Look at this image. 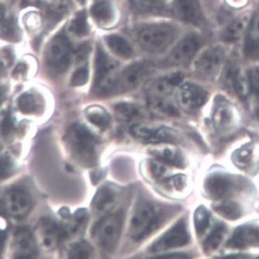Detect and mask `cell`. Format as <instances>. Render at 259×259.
I'll list each match as a JSON object with an SVG mask.
<instances>
[{
    "label": "cell",
    "instance_id": "obj_1",
    "mask_svg": "<svg viewBox=\"0 0 259 259\" xmlns=\"http://www.w3.org/2000/svg\"><path fill=\"white\" fill-rule=\"evenodd\" d=\"M169 212L146 200L137 203L130 222V237L140 241L154 232L166 220Z\"/></svg>",
    "mask_w": 259,
    "mask_h": 259
},
{
    "label": "cell",
    "instance_id": "obj_2",
    "mask_svg": "<svg viewBox=\"0 0 259 259\" xmlns=\"http://www.w3.org/2000/svg\"><path fill=\"white\" fill-rule=\"evenodd\" d=\"M67 149L77 162L92 166L97 161V140L93 133L82 124L71 125L65 136Z\"/></svg>",
    "mask_w": 259,
    "mask_h": 259
},
{
    "label": "cell",
    "instance_id": "obj_3",
    "mask_svg": "<svg viewBox=\"0 0 259 259\" xmlns=\"http://www.w3.org/2000/svg\"><path fill=\"white\" fill-rule=\"evenodd\" d=\"M177 27L170 23H161L149 25L142 29L138 35L141 48L150 54L164 52L177 38Z\"/></svg>",
    "mask_w": 259,
    "mask_h": 259
},
{
    "label": "cell",
    "instance_id": "obj_4",
    "mask_svg": "<svg viewBox=\"0 0 259 259\" xmlns=\"http://www.w3.org/2000/svg\"><path fill=\"white\" fill-rule=\"evenodd\" d=\"M121 229V215L119 213H108L100 219L94 228V239L102 251L112 252L118 244Z\"/></svg>",
    "mask_w": 259,
    "mask_h": 259
},
{
    "label": "cell",
    "instance_id": "obj_5",
    "mask_svg": "<svg viewBox=\"0 0 259 259\" xmlns=\"http://www.w3.org/2000/svg\"><path fill=\"white\" fill-rule=\"evenodd\" d=\"M71 60V48L68 39L63 33L54 36L48 44L45 52V62L54 74L67 71Z\"/></svg>",
    "mask_w": 259,
    "mask_h": 259
},
{
    "label": "cell",
    "instance_id": "obj_6",
    "mask_svg": "<svg viewBox=\"0 0 259 259\" xmlns=\"http://www.w3.org/2000/svg\"><path fill=\"white\" fill-rule=\"evenodd\" d=\"M116 64L99 47L95 58V89L97 93L103 96L113 95Z\"/></svg>",
    "mask_w": 259,
    "mask_h": 259
},
{
    "label": "cell",
    "instance_id": "obj_7",
    "mask_svg": "<svg viewBox=\"0 0 259 259\" xmlns=\"http://www.w3.org/2000/svg\"><path fill=\"white\" fill-rule=\"evenodd\" d=\"M31 208L30 196L20 187H12L3 194L1 209L7 216L21 219L29 214Z\"/></svg>",
    "mask_w": 259,
    "mask_h": 259
},
{
    "label": "cell",
    "instance_id": "obj_8",
    "mask_svg": "<svg viewBox=\"0 0 259 259\" xmlns=\"http://www.w3.org/2000/svg\"><path fill=\"white\" fill-rule=\"evenodd\" d=\"M225 60V50L219 45L210 47L194 60V69L199 76L211 78L219 73Z\"/></svg>",
    "mask_w": 259,
    "mask_h": 259
},
{
    "label": "cell",
    "instance_id": "obj_9",
    "mask_svg": "<svg viewBox=\"0 0 259 259\" xmlns=\"http://www.w3.org/2000/svg\"><path fill=\"white\" fill-rule=\"evenodd\" d=\"M34 235L39 246L48 251L55 249L67 238L64 227L49 218H41L38 222Z\"/></svg>",
    "mask_w": 259,
    "mask_h": 259
},
{
    "label": "cell",
    "instance_id": "obj_10",
    "mask_svg": "<svg viewBox=\"0 0 259 259\" xmlns=\"http://www.w3.org/2000/svg\"><path fill=\"white\" fill-rule=\"evenodd\" d=\"M152 67L146 62L131 64L117 76L113 88V95L125 93L137 87L150 74Z\"/></svg>",
    "mask_w": 259,
    "mask_h": 259
},
{
    "label": "cell",
    "instance_id": "obj_11",
    "mask_svg": "<svg viewBox=\"0 0 259 259\" xmlns=\"http://www.w3.org/2000/svg\"><path fill=\"white\" fill-rule=\"evenodd\" d=\"M190 240L185 219L182 218L153 243L149 248V251L158 252L170 248H179L188 244Z\"/></svg>",
    "mask_w": 259,
    "mask_h": 259
},
{
    "label": "cell",
    "instance_id": "obj_12",
    "mask_svg": "<svg viewBox=\"0 0 259 259\" xmlns=\"http://www.w3.org/2000/svg\"><path fill=\"white\" fill-rule=\"evenodd\" d=\"M200 41L198 36L188 35L181 39L171 51L165 61V65L169 67H181L191 62L197 57L200 49Z\"/></svg>",
    "mask_w": 259,
    "mask_h": 259
},
{
    "label": "cell",
    "instance_id": "obj_13",
    "mask_svg": "<svg viewBox=\"0 0 259 259\" xmlns=\"http://www.w3.org/2000/svg\"><path fill=\"white\" fill-rule=\"evenodd\" d=\"M130 133L143 143L155 145L174 143L177 139V133L164 125H134L130 128Z\"/></svg>",
    "mask_w": 259,
    "mask_h": 259
},
{
    "label": "cell",
    "instance_id": "obj_14",
    "mask_svg": "<svg viewBox=\"0 0 259 259\" xmlns=\"http://www.w3.org/2000/svg\"><path fill=\"white\" fill-rule=\"evenodd\" d=\"M209 94L205 89L194 83H185L177 94L178 103L186 110H196L205 105Z\"/></svg>",
    "mask_w": 259,
    "mask_h": 259
},
{
    "label": "cell",
    "instance_id": "obj_15",
    "mask_svg": "<svg viewBox=\"0 0 259 259\" xmlns=\"http://www.w3.org/2000/svg\"><path fill=\"white\" fill-rule=\"evenodd\" d=\"M235 188L233 178L227 174H211L204 182L206 194L213 200H220L229 197Z\"/></svg>",
    "mask_w": 259,
    "mask_h": 259
},
{
    "label": "cell",
    "instance_id": "obj_16",
    "mask_svg": "<svg viewBox=\"0 0 259 259\" xmlns=\"http://www.w3.org/2000/svg\"><path fill=\"white\" fill-rule=\"evenodd\" d=\"M37 242L35 235L26 228H20L14 232L13 254L18 258L33 257L37 254Z\"/></svg>",
    "mask_w": 259,
    "mask_h": 259
},
{
    "label": "cell",
    "instance_id": "obj_17",
    "mask_svg": "<svg viewBox=\"0 0 259 259\" xmlns=\"http://www.w3.org/2000/svg\"><path fill=\"white\" fill-rule=\"evenodd\" d=\"M227 246L243 249L248 247H259V226L244 225L235 230Z\"/></svg>",
    "mask_w": 259,
    "mask_h": 259
},
{
    "label": "cell",
    "instance_id": "obj_18",
    "mask_svg": "<svg viewBox=\"0 0 259 259\" xmlns=\"http://www.w3.org/2000/svg\"><path fill=\"white\" fill-rule=\"evenodd\" d=\"M182 80L183 74L181 73L165 76L154 80L147 88L148 99H168Z\"/></svg>",
    "mask_w": 259,
    "mask_h": 259
},
{
    "label": "cell",
    "instance_id": "obj_19",
    "mask_svg": "<svg viewBox=\"0 0 259 259\" xmlns=\"http://www.w3.org/2000/svg\"><path fill=\"white\" fill-rule=\"evenodd\" d=\"M174 8L177 17L185 23L200 25L203 21L200 0H174Z\"/></svg>",
    "mask_w": 259,
    "mask_h": 259
},
{
    "label": "cell",
    "instance_id": "obj_20",
    "mask_svg": "<svg viewBox=\"0 0 259 259\" xmlns=\"http://www.w3.org/2000/svg\"><path fill=\"white\" fill-rule=\"evenodd\" d=\"M119 193V189L114 184L101 186L92 200V207L98 213H107L115 206Z\"/></svg>",
    "mask_w": 259,
    "mask_h": 259
},
{
    "label": "cell",
    "instance_id": "obj_21",
    "mask_svg": "<svg viewBox=\"0 0 259 259\" xmlns=\"http://www.w3.org/2000/svg\"><path fill=\"white\" fill-rule=\"evenodd\" d=\"M244 53L249 59L259 60V6L247 26Z\"/></svg>",
    "mask_w": 259,
    "mask_h": 259
},
{
    "label": "cell",
    "instance_id": "obj_22",
    "mask_svg": "<svg viewBox=\"0 0 259 259\" xmlns=\"http://www.w3.org/2000/svg\"><path fill=\"white\" fill-rule=\"evenodd\" d=\"M150 153L154 156L155 159L164 162L166 164L171 165L178 168H184L187 165V161L184 154L179 149L172 146L161 145L152 148Z\"/></svg>",
    "mask_w": 259,
    "mask_h": 259
},
{
    "label": "cell",
    "instance_id": "obj_23",
    "mask_svg": "<svg viewBox=\"0 0 259 259\" xmlns=\"http://www.w3.org/2000/svg\"><path fill=\"white\" fill-rule=\"evenodd\" d=\"M94 20L102 26L110 25L115 18V10L113 6L105 0L95 2L91 9Z\"/></svg>",
    "mask_w": 259,
    "mask_h": 259
},
{
    "label": "cell",
    "instance_id": "obj_24",
    "mask_svg": "<svg viewBox=\"0 0 259 259\" xmlns=\"http://www.w3.org/2000/svg\"><path fill=\"white\" fill-rule=\"evenodd\" d=\"M105 41L109 49L117 56L125 59H128L133 56V48L122 36L116 34L109 35L105 38Z\"/></svg>",
    "mask_w": 259,
    "mask_h": 259
},
{
    "label": "cell",
    "instance_id": "obj_25",
    "mask_svg": "<svg viewBox=\"0 0 259 259\" xmlns=\"http://www.w3.org/2000/svg\"><path fill=\"white\" fill-rule=\"evenodd\" d=\"M85 115L91 123L101 130H105L110 125V115L100 105H91L86 108Z\"/></svg>",
    "mask_w": 259,
    "mask_h": 259
},
{
    "label": "cell",
    "instance_id": "obj_26",
    "mask_svg": "<svg viewBox=\"0 0 259 259\" xmlns=\"http://www.w3.org/2000/svg\"><path fill=\"white\" fill-rule=\"evenodd\" d=\"M20 112L26 115H33L39 112L41 108V100L39 96L33 92H25L22 94L17 101Z\"/></svg>",
    "mask_w": 259,
    "mask_h": 259
},
{
    "label": "cell",
    "instance_id": "obj_27",
    "mask_svg": "<svg viewBox=\"0 0 259 259\" xmlns=\"http://www.w3.org/2000/svg\"><path fill=\"white\" fill-rule=\"evenodd\" d=\"M115 113L118 121L128 122L140 117L141 111L133 104L121 102L115 105Z\"/></svg>",
    "mask_w": 259,
    "mask_h": 259
},
{
    "label": "cell",
    "instance_id": "obj_28",
    "mask_svg": "<svg viewBox=\"0 0 259 259\" xmlns=\"http://www.w3.org/2000/svg\"><path fill=\"white\" fill-rule=\"evenodd\" d=\"M246 24L244 20H234L230 24L226 26L222 33V39L227 43H234L240 39L242 36L243 33L246 29Z\"/></svg>",
    "mask_w": 259,
    "mask_h": 259
},
{
    "label": "cell",
    "instance_id": "obj_29",
    "mask_svg": "<svg viewBox=\"0 0 259 259\" xmlns=\"http://www.w3.org/2000/svg\"><path fill=\"white\" fill-rule=\"evenodd\" d=\"M226 233V226L223 223H219L210 231V235L203 243V248L206 252H211L218 248Z\"/></svg>",
    "mask_w": 259,
    "mask_h": 259
},
{
    "label": "cell",
    "instance_id": "obj_30",
    "mask_svg": "<svg viewBox=\"0 0 259 259\" xmlns=\"http://www.w3.org/2000/svg\"><path fill=\"white\" fill-rule=\"evenodd\" d=\"M232 110L228 104L224 102H220L215 107L213 120L217 126L223 128L229 125L232 120Z\"/></svg>",
    "mask_w": 259,
    "mask_h": 259
},
{
    "label": "cell",
    "instance_id": "obj_31",
    "mask_svg": "<svg viewBox=\"0 0 259 259\" xmlns=\"http://www.w3.org/2000/svg\"><path fill=\"white\" fill-rule=\"evenodd\" d=\"M253 156V148L251 145H244L234 153L232 159L234 163L240 169H246L250 164Z\"/></svg>",
    "mask_w": 259,
    "mask_h": 259
},
{
    "label": "cell",
    "instance_id": "obj_32",
    "mask_svg": "<svg viewBox=\"0 0 259 259\" xmlns=\"http://www.w3.org/2000/svg\"><path fill=\"white\" fill-rule=\"evenodd\" d=\"M214 210L228 220H236L241 216V207L233 201L223 202L217 205Z\"/></svg>",
    "mask_w": 259,
    "mask_h": 259
},
{
    "label": "cell",
    "instance_id": "obj_33",
    "mask_svg": "<svg viewBox=\"0 0 259 259\" xmlns=\"http://www.w3.org/2000/svg\"><path fill=\"white\" fill-rule=\"evenodd\" d=\"M166 0H131L133 8L139 13H151L162 8Z\"/></svg>",
    "mask_w": 259,
    "mask_h": 259
},
{
    "label": "cell",
    "instance_id": "obj_34",
    "mask_svg": "<svg viewBox=\"0 0 259 259\" xmlns=\"http://www.w3.org/2000/svg\"><path fill=\"white\" fill-rule=\"evenodd\" d=\"M93 254V248L85 241L74 243L68 251L70 258H89Z\"/></svg>",
    "mask_w": 259,
    "mask_h": 259
},
{
    "label": "cell",
    "instance_id": "obj_35",
    "mask_svg": "<svg viewBox=\"0 0 259 259\" xmlns=\"http://www.w3.org/2000/svg\"><path fill=\"white\" fill-rule=\"evenodd\" d=\"M210 214L208 210L200 206L194 213V226L197 235H201L205 232L210 225Z\"/></svg>",
    "mask_w": 259,
    "mask_h": 259
},
{
    "label": "cell",
    "instance_id": "obj_36",
    "mask_svg": "<svg viewBox=\"0 0 259 259\" xmlns=\"http://www.w3.org/2000/svg\"><path fill=\"white\" fill-rule=\"evenodd\" d=\"M164 162L158 159H148L146 162V170L148 175L155 181L162 180L167 172Z\"/></svg>",
    "mask_w": 259,
    "mask_h": 259
},
{
    "label": "cell",
    "instance_id": "obj_37",
    "mask_svg": "<svg viewBox=\"0 0 259 259\" xmlns=\"http://www.w3.org/2000/svg\"><path fill=\"white\" fill-rule=\"evenodd\" d=\"M70 30L78 36H85L89 33V24L87 23V17L84 12H80L77 13L75 17L73 19L70 26Z\"/></svg>",
    "mask_w": 259,
    "mask_h": 259
},
{
    "label": "cell",
    "instance_id": "obj_38",
    "mask_svg": "<svg viewBox=\"0 0 259 259\" xmlns=\"http://www.w3.org/2000/svg\"><path fill=\"white\" fill-rule=\"evenodd\" d=\"M246 77L248 89L259 99V66H255L248 69L247 71Z\"/></svg>",
    "mask_w": 259,
    "mask_h": 259
},
{
    "label": "cell",
    "instance_id": "obj_39",
    "mask_svg": "<svg viewBox=\"0 0 259 259\" xmlns=\"http://www.w3.org/2000/svg\"><path fill=\"white\" fill-rule=\"evenodd\" d=\"M3 36L4 39H8L10 41L17 40L19 38V30L17 23L13 19H8L5 20L3 25Z\"/></svg>",
    "mask_w": 259,
    "mask_h": 259
},
{
    "label": "cell",
    "instance_id": "obj_40",
    "mask_svg": "<svg viewBox=\"0 0 259 259\" xmlns=\"http://www.w3.org/2000/svg\"><path fill=\"white\" fill-rule=\"evenodd\" d=\"M89 77V71L88 67H82L77 68L71 78V84L74 87L84 85L88 82Z\"/></svg>",
    "mask_w": 259,
    "mask_h": 259
},
{
    "label": "cell",
    "instance_id": "obj_41",
    "mask_svg": "<svg viewBox=\"0 0 259 259\" xmlns=\"http://www.w3.org/2000/svg\"><path fill=\"white\" fill-rule=\"evenodd\" d=\"M15 169L14 162L10 155L5 154L1 157V177L7 178L13 174Z\"/></svg>",
    "mask_w": 259,
    "mask_h": 259
},
{
    "label": "cell",
    "instance_id": "obj_42",
    "mask_svg": "<svg viewBox=\"0 0 259 259\" xmlns=\"http://www.w3.org/2000/svg\"><path fill=\"white\" fill-rule=\"evenodd\" d=\"M66 11H67V5H65L64 2L62 1L50 7L48 14L49 17L55 20V19H60L62 17Z\"/></svg>",
    "mask_w": 259,
    "mask_h": 259
},
{
    "label": "cell",
    "instance_id": "obj_43",
    "mask_svg": "<svg viewBox=\"0 0 259 259\" xmlns=\"http://www.w3.org/2000/svg\"><path fill=\"white\" fill-rule=\"evenodd\" d=\"M168 181L171 187H174V188L177 190H181L186 185V177L183 175L174 176Z\"/></svg>",
    "mask_w": 259,
    "mask_h": 259
},
{
    "label": "cell",
    "instance_id": "obj_44",
    "mask_svg": "<svg viewBox=\"0 0 259 259\" xmlns=\"http://www.w3.org/2000/svg\"><path fill=\"white\" fill-rule=\"evenodd\" d=\"M13 127V123L11 118L9 115H6L5 118H4L2 121L3 133L5 134V136L8 135L9 133H11Z\"/></svg>",
    "mask_w": 259,
    "mask_h": 259
},
{
    "label": "cell",
    "instance_id": "obj_45",
    "mask_svg": "<svg viewBox=\"0 0 259 259\" xmlns=\"http://www.w3.org/2000/svg\"><path fill=\"white\" fill-rule=\"evenodd\" d=\"M188 256L184 253H174V254H162L154 257V258H188Z\"/></svg>",
    "mask_w": 259,
    "mask_h": 259
},
{
    "label": "cell",
    "instance_id": "obj_46",
    "mask_svg": "<svg viewBox=\"0 0 259 259\" xmlns=\"http://www.w3.org/2000/svg\"><path fill=\"white\" fill-rule=\"evenodd\" d=\"M89 51H90V48H89V45H86L81 47L77 51V58H78L79 61L84 60L88 56Z\"/></svg>",
    "mask_w": 259,
    "mask_h": 259
},
{
    "label": "cell",
    "instance_id": "obj_47",
    "mask_svg": "<svg viewBox=\"0 0 259 259\" xmlns=\"http://www.w3.org/2000/svg\"><path fill=\"white\" fill-rule=\"evenodd\" d=\"M77 1H78L79 3H80V4H84L85 0H77Z\"/></svg>",
    "mask_w": 259,
    "mask_h": 259
},
{
    "label": "cell",
    "instance_id": "obj_48",
    "mask_svg": "<svg viewBox=\"0 0 259 259\" xmlns=\"http://www.w3.org/2000/svg\"><path fill=\"white\" fill-rule=\"evenodd\" d=\"M257 118H258V119H259V109H258V110H257Z\"/></svg>",
    "mask_w": 259,
    "mask_h": 259
}]
</instances>
